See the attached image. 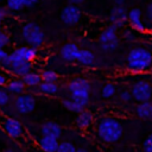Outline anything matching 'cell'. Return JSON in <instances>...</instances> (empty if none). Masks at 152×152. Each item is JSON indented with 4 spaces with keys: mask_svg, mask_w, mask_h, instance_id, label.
<instances>
[{
    "mask_svg": "<svg viewBox=\"0 0 152 152\" xmlns=\"http://www.w3.org/2000/svg\"><path fill=\"white\" fill-rule=\"evenodd\" d=\"M68 89L70 93L74 91H78V90H87L90 91V83L89 81H87L86 78L82 77H76L74 80H71L68 84Z\"/></svg>",
    "mask_w": 152,
    "mask_h": 152,
    "instance_id": "15",
    "label": "cell"
},
{
    "mask_svg": "<svg viewBox=\"0 0 152 152\" xmlns=\"http://www.w3.org/2000/svg\"><path fill=\"white\" fill-rule=\"evenodd\" d=\"M82 13L81 10L75 5H68L65 6L61 12V19L66 25H75L81 20Z\"/></svg>",
    "mask_w": 152,
    "mask_h": 152,
    "instance_id": "8",
    "label": "cell"
},
{
    "mask_svg": "<svg viewBox=\"0 0 152 152\" xmlns=\"http://www.w3.org/2000/svg\"><path fill=\"white\" fill-rule=\"evenodd\" d=\"M76 152H88V151L84 148H78V150H76Z\"/></svg>",
    "mask_w": 152,
    "mask_h": 152,
    "instance_id": "41",
    "label": "cell"
},
{
    "mask_svg": "<svg viewBox=\"0 0 152 152\" xmlns=\"http://www.w3.org/2000/svg\"><path fill=\"white\" fill-rule=\"evenodd\" d=\"M14 104H15V109L20 114H28L33 112L36 107V99L31 94H23L15 99Z\"/></svg>",
    "mask_w": 152,
    "mask_h": 152,
    "instance_id": "7",
    "label": "cell"
},
{
    "mask_svg": "<svg viewBox=\"0 0 152 152\" xmlns=\"http://www.w3.org/2000/svg\"><path fill=\"white\" fill-rule=\"evenodd\" d=\"M21 80H23V82L25 83V86H28V87H37V86H39L40 82H42V76H40V74L30 71V72L25 74L24 76H21Z\"/></svg>",
    "mask_w": 152,
    "mask_h": 152,
    "instance_id": "20",
    "label": "cell"
},
{
    "mask_svg": "<svg viewBox=\"0 0 152 152\" xmlns=\"http://www.w3.org/2000/svg\"><path fill=\"white\" fill-rule=\"evenodd\" d=\"M21 1H23V5L26 7H32L38 2V0H21Z\"/></svg>",
    "mask_w": 152,
    "mask_h": 152,
    "instance_id": "34",
    "label": "cell"
},
{
    "mask_svg": "<svg viewBox=\"0 0 152 152\" xmlns=\"http://www.w3.org/2000/svg\"><path fill=\"white\" fill-rule=\"evenodd\" d=\"M0 32H1V20H0Z\"/></svg>",
    "mask_w": 152,
    "mask_h": 152,
    "instance_id": "43",
    "label": "cell"
},
{
    "mask_svg": "<svg viewBox=\"0 0 152 152\" xmlns=\"http://www.w3.org/2000/svg\"><path fill=\"white\" fill-rule=\"evenodd\" d=\"M145 15H146V19L152 24V2H150L146 7V12H145Z\"/></svg>",
    "mask_w": 152,
    "mask_h": 152,
    "instance_id": "33",
    "label": "cell"
},
{
    "mask_svg": "<svg viewBox=\"0 0 152 152\" xmlns=\"http://www.w3.org/2000/svg\"><path fill=\"white\" fill-rule=\"evenodd\" d=\"M38 144L40 146V148L44 151V152H56L57 151V147H58V141L57 139L55 138H51V137H43L38 140Z\"/></svg>",
    "mask_w": 152,
    "mask_h": 152,
    "instance_id": "16",
    "label": "cell"
},
{
    "mask_svg": "<svg viewBox=\"0 0 152 152\" xmlns=\"http://www.w3.org/2000/svg\"><path fill=\"white\" fill-rule=\"evenodd\" d=\"M39 87V91L46 95H53L58 91V86L56 84V82H40Z\"/></svg>",
    "mask_w": 152,
    "mask_h": 152,
    "instance_id": "22",
    "label": "cell"
},
{
    "mask_svg": "<svg viewBox=\"0 0 152 152\" xmlns=\"http://www.w3.org/2000/svg\"><path fill=\"white\" fill-rule=\"evenodd\" d=\"M89 93L90 91H87V90H78V91L70 93L71 94V100L86 107L89 102Z\"/></svg>",
    "mask_w": 152,
    "mask_h": 152,
    "instance_id": "21",
    "label": "cell"
},
{
    "mask_svg": "<svg viewBox=\"0 0 152 152\" xmlns=\"http://www.w3.org/2000/svg\"><path fill=\"white\" fill-rule=\"evenodd\" d=\"M152 65V53L144 48H135L127 55V68L133 72H141Z\"/></svg>",
    "mask_w": 152,
    "mask_h": 152,
    "instance_id": "1",
    "label": "cell"
},
{
    "mask_svg": "<svg viewBox=\"0 0 152 152\" xmlns=\"http://www.w3.org/2000/svg\"><path fill=\"white\" fill-rule=\"evenodd\" d=\"M132 97L138 102L150 101L152 97V86L146 81H138L133 84Z\"/></svg>",
    "mask_w": 152,
    "mask_h": 152,
    "instance_id": "6",
    "label": "cell"
},
{
    "mask_svg": "<svg viewBox=\"0 0 152 152\" xmlns=\"http://www.w3.org/2000/svg\"><path fill=\"white\" fill-rule=\"evenodd\" d=\"M124 36H125V38L127 39V40H132L133 39V34L131 33V31H125V33H124Z\"/></svg>",
    "mask_w": 152,
    "mask_h": 152,
    "instance_id": "36",
    "label": "cell"
},
{
    "mask_svg": "<svg viewBox=\"0 0 152 152\" xmlns=\"http://www.w3.org/2000/svg\"><path fill=\"white\" fill-rule=\"evenodd\" d=\"M2 128L11 138H14V139L21 137L23 134V126L20 121L13 118H6L2 122Z\"/></svg>",
    "mask_w": 152,
    "mask_h": 152,
    "instance_id": "9",
    "label": "cell"
},
{
    "mask_svg": "<svg viewBox=\"0 0 152 152\" xmlns=\"http://www.w3.org/2000/svg\"><path fill=\"white\" fill-rule=\"evenodd\" d=\"M100 44L101 49L106 52H112L119 48V39L116 36V27L113 25L108 26L101 34H100Z\"/></svg>",
    "mask_w": 152,
    "mask_h": 152,
    "instance_id": "5",
    "label": "cell"
},
{
    "mask_svg": "<svg viewBox=\"0 0 152 152\" xmlns=\"http://www.w3.org/2000/svg\"><path fill=\"white\" fill-rule=\"evenodd\" d=\"M63 106L68 109V110H71V112H75V113H80V112H82L83 109H84V106H82V104H80V103H77V102H75V101H72L71 99L70 100H63Z\"/></svg>",
    "mask_w": 152,
    "mask_h": 152,
    "instance_id": "24",
    "label": "cell"
},
{
    "mask_svg": "<svg viewBox=\"0 0 152 152\" xmlns=\"http://www.w3.org/2000/svg\"><path fill=\"white\" fill-rule=\"evenodd\" d=\"M7 56H8V53H7L2 48H0V64L4 62V59H6Z\"/></svg>",
    "mask_w": 152,
    "mask_h": 152,
    "instance_id": "35",
    "label": "cell"
},
{
    "mask_svg": "<svg viewBox=\"0 0 152 152\" xmlns=\"http://www.w3.org/2000/svg\"><path fill=\"white\" fill-rule=\"evenodd\" d=\"M8 100H10L8 94L5 90L0 89V106H6L8 103Z\"/></svg>",
    "mask_w": 152,
    "mask_h": 152,
    "instance_id": "30",
    "label": "cell"
},
{
    "mask_svg": "<svg viewBox=\"0 0 152 152\" xmlns=\"http://www.w3.org/2000/svg\"><path fill=\"white\" fill-rule=\"evenodd\" d=\"M135 113L141 119H152V102L144 101L135 107Z\"/></svg>",
    "mask_w": 152,
    "mask_h": 152,
    "instance_id": "18",
    "label": "cell"
},
{
    "mask_svg": "<svg viewBox=\"0 0 152 152\" xmlns=\"http://www.w3.org/2000/svg\"><path fill=\"white\" fill-rule=\"evenodd\" d=\"M5 15H6L5 8H4V7H0V20H2V19L5 18Z\"/></svg>",
    "mask_w": 152,
    "mask_h": 152,
    "instance_id": "38",
    "label": "cell"
},
{
    "mask_svg": "<svg viewBox=\"0 0 152 152\" xmlns=\"http://www.w3.org/2000/svg\"><path fill=\"white\" fill-rule=\"evenodd\" d=\"M93 121V114L89 110H82L78 113L77 118H76V124L80 128H87Z\"/></svg>",
    "mask_w": 152,
    "mask_h": 152,
    "instance_id": "19",
    "label": "cell"
},
{
    "mask_svg": "<svg viewBox=\"0 0 152 152\" xmlns=\"http://www.w3.org/2000/svg\"><path fill=\"white\" fill-rule=\"evenodd\" d=\"M76 61L82 64V65H86V66H91L95 62V56L93 52H90L89 50H86V49H80L78 53H77V57H76Z\"/></svg>",
    "mask_w": 152,
    "mask_h": 152,
    "instance_id": "17",
    "label": "cell"
},
{
    "mask_svg": "<svg viewBox=\"0 0 152 152\" xmlns=\"http://www.w3.org/2000/svg\"><path fill=\"white\" fill-rule=\"evenodd\" d=\"M43 82H56L58 80V75L52 70H45L40 74Z\"/></svg>",
    "mask_w": 152,
    "mask_h": 152,
    "instance_id": "26",
    "label": "cell"
},
{
    "mask_svg": "<svg viewBox=\"0 0 152 152\" xmlns=\"http://www.w3.org/2000/svg\"><path fill=\"white\" fill-rule=\"evenodd\" d=\"M114 1H115L118 5H122V4L125 2V0H114Z\"/></svg>",
    "mask_w": 152,
    "mask_h": 152,
    "instance_id": "40",
    "label": "cell"
},
{
    "mask_svg": "<svg viewBox=\"0 0 152 152\" xmlns=\"http://www.w3.org/2000/svg\"><path fill=\"white\" fill-rule=\"evenodd\" d=\"M40 133L43 134V137H51V138L58 139L62 134V128L58 124L53 121H46L42 125Z\"/></svg>",
    "mask_w": 152,
    "mask_h": 152,
    "instance_id": "12",
    "label": "cell"
},
{
    "mask_svg": "<svg viewBox=\"0 0 152 152\" xmlns=\"http://www.w3.org/2000/svg\"><path fill=\"white\" fill-rule=\"evenodd\" d=\"M115 94V86L112 84V83H107L102 87V90H101V95L103 99H109L112 97L113 95Z\"/></svg>",
    "mask_w": 152,
    "mask_h": 152,
    "instance_id": "25",
    "label": "cell"
},
{
    "mask_svg": "<svg viewBox=\"0 0 152 152\" xmlns=\"http://www.w3.org/2000/svg\"><path fill=\"white\" fill-rule=\"evenodd\" d=\"M1 64L4 68L8 69L12 74L18 75V76H24L25 74L32 71V63L23 61L14 52L8 53V56L6 57V59H4Z\"/></svg>",
    "mask_w": 152,
    "mask_h": 152,
    "instance_id": "4",
    "label": "cell"
},
{
    "mask_svg": "<svg viewBox=\"0 0 152 152\" xmlns=\"http://www.w3.org/2000/svg\"><path fill=\"white\" fill-rule=\"evenodd\" d=\"M127 19H128L132 28H134L138 32H144L145 31V26L141 21V11H140L139 7L132 8L127 13Z\"/></svg>",
    "mask_w": 152,
    "mask_h": 152,
    "instance_id": "11",
    "label": "cell"
},
{
    "mask_svg": "<svg viewBox=\"0 0 152 152\" xmlns=\"http://www.w3.org/2000/svg\"><path fill=\"white\" fill-rule=\"evenodd\" d=\"M120 99H121L124 102H128V101L132 100V94H131L129 91H127V90H124V91H121V94H120Z\"/></svg>",
    "mask_w": 152,
    "mask_h": 152,
    "instance_id": "32",
    "label": "cell"
},
{
    "mask_svg": "<svg viewBox=\"0 0 152 152\" xmlns=\"http://www.w3.org/2000/svg\"><path fill=\"white\" fill-rule=\"evenodd\" d=\"M5 84H7V80H6L5 75L0 74V86H5Z\"/></svg>",
    "mask_w": 152,
    "mask_h": 152,
    "instance_id": "37",
    "label": "cell"
},
{
    "mask_svg": "<svg viewBox=\"0 0 152 152\" xmlns=\"http://www.w3.org/2000/svg\"><path fill=\"white\" fill-rule=\"evenodd\" d=\"M8 43H10V37H8L6 33L0 32V48L6 46Z\"/></svg>",
    "mask_w": 152,
    "mask_h": 152,
    "instance_id": "31",
    "label": "cell"
},
{
    "mask_svg": "<svg viewBox=\"0 0 152 152\" xmlns=\"http://www.w3.org/2000/svg\"><path fill=\"white\" fill-rule=\"evenodd\" d=\"M5 152H15V151H14V150H6Z\"/></svg>",
    "mask_w": 152,
    "mask_h": 152,
    "instance_id": "42",
    "label": "cell"
},
{
    "mask_svg": "<svg viewBox=\"0 0 152 152\" xmlns=\"http://www.w3.org/2000/svg\"><path fill=\"white\" fill-rule=\"evenodd\" d=\"M71 5H78V4H82L84 0H69Z\"/></svg>",
    "mask_w": 152,
    "mask_h": 152,
    "instance_id": "39",
    "label": "cell"
},
{
    "mask_svg": "<svg viewBox=\"0 0 152 152\" xmlns=\"http://www.w3.org/2000/svg\"><path fill=\"white\" fill-rule=\"evenodd\" d=\"M6 2H7V7L12 11H20L24 7L21 0H7Z\"/></svg>",
    "mask_w": 152,
    "mask_h": 152,
    "instance_id": "28",
    "label": "cell"
},
{
    "mask_svg": "<svg viewBox=\"0 0 152 152\" xmlns=\"http://www.w3.org/2000/svg\"><path fill=\"white\" fill-rule=\"evenodd\" d=\"M97 134L106 142H115L122 135V126L116 119L103 118L99 121Z\"/></svg>",
    "mask_w": 152,
    "mask_h": 152,
    "instance_id": "2",
    "label": "cell"
},
{
    "mask_svg": "<svg viewBox=\"0 0 152 152\" xmlns=\"http://www.w3.org/2000/svg\"><path fill=\"white\" fill-rule=\"evenodd\" d=\"M7 89L11 91V93H14V94H20L23 93L24 88H25V83L23 82V80H12L10 81L7 84Z\"/></svg>",
    "mask_w": 152,
    "mask_h": 152,
    "instance_id": "23",
    "label": "cell"
},
{
    "mask_svg": "<svg viewBox=\"0 0 152 152\" xmlns=\"http://www.w3.org/2000/svg\"><path fill=\"white\" fill-rule=\"evenodd\" d=\"M78 51H80V48L75 43H66L61 49V56L66 62H75Z\"/></svg>",
    "mask_w": 152,
    "mask_h": 152,
    "instance_id": "13",
    "label": "cell"
},
{
    "mask_svg": "<svg viewBox=\"0 0 152 152\" xmlns=\"http://www.w3.org/2000/svg\"><path fill=\"white\" fill-rule=\"evenodd\" d=\"M21 36L24 40L31 46V48H38L43 45L45 40V33L43 32L42 27L37 25L36 23H27L23 26Z\"/></svg>",
    "mask_w": 152,
    "mask_h": 152,
    "instance_id": "3",
    "label": "cell"
},
{
    "mask_svg": "<svg viewBox=\"0 0 152 152\" xmlns=\"http://www.w3.org/2000/svg\"><path fill=\"white\" fill-rule=\"evenodd\" d=\"M19 58L26 62H32L37 57V49L36 48H28V46H20L17 48L13 51Z\"/></svg>",
    "mask_w": 152,
    "mask_h": 152,
    "instance_id": "14",
    "label": "cell"
},
{
    "mask_svg": "<svg viewBox=\"0 0 152 152\" xmlns=\"http://www.w3.org/2000/svg\"><path fill=\"white\" fill-rule=\"evenodd\" d=\"M56 152H76V148H75V146L71 142L63 141V142L58 144V147H57Z\"/></svg>",
    "mask_w": 152,
    "mask_h": 152,
    "instance_id": "27",
    "label": "cell"
},
{
    "mask_svg": "<svg viewBox=\"0 0 152 152\" xmlns=\"http://www.w3.org/2000/svg\"><path fill=\"white\" fill-rule=\"evenodd\" d=\"M109 20L112 21V25L114 27H122L126 21H127V12L126 10L121 6V5H118L116 7H114L110 12V15H109Z\"/></svg>",
    "mask_w": 152,
    "mask_h": 152,
    "instance_id": "10",
    "label": "cell"
},
{
    "mask_svg": "<svg viewBox=\"0 0 152 152\" xmlns=\"http://www.w3.org/2000/svg\"><path fill=\"white\" fill-rule=\"evenodd\" d=\"M144 150L145 152H152V133L147 135V138L144 141Z\"/></svg>",
    "mask_w": 152,
    "mask_h": 152,
    "instance_id": "29",
    "label": "cell"
}]
</instances>
